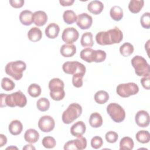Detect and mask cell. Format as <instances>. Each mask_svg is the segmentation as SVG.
I'll list each match as a JSON object with an SVG mask.
<instances>
[{
	"instance_id": "cell-1",
	"label": "cell",
	"mask_w": 150,
	"mask_h": 150,
	"mask_svg": "<svg viewBox=\"0 0 150 150\" xmlns=\"http://www.w3.org/2000/svg\"><path fill=\"white\" fill-rule=\"evenodd\" d=\"M123 39L122 31L117 26L107 31L98 32L96 36L97 43L102 46L120 43Z\"/></svg>"
},
{
	"instance_id": "cell-2",
	"label": "cell",
	"mask_w": 150,
	"mask_h": 150,
	"mask_svg": "<svg viewBox=\"0 0 150 150\" xmlns=\"http://www.w3.org/2000/svg\"><path fill=\"white\" fill-rule=\"evenodd\" d=\"M27 99L25 95L19 90L10 94H1V107H4L8 106L10 107H15L18 106L23 107L26 105Z\"/></svg>"
},
{
	"instance_id": "cell-3",
	"label": "cell",
	"mask_w": 150,
	"mask_h": 150,
	"mask_svg": "<svg viewBox=\"0 0 150 150\" xmlns=\"http://www.w3.org/2000/svg\"><path fill=\"white\" fill-rule=\"evenodd\" d=\"M80 58L87 63L103 62L106 59L107 54L102 50H93L87 47L83 49L80 53Z\"/></svg>"
},
{
	"instance_id": "cell-4",
	"label": "cell",
	"mask_w": 150,
	"mask_h": 150,
	"mask_svg": "<svg viewBox=\"0 0 150 150\" xmlns=\"http://www.w3.org/2000/svg\"><path fill=\"white\" fill-rule=\"evenodd\" d=\"M26 64L22 60L8 63L5 68V73L16 80H19L23 76V72L26 70Z\"/></svg>"
},
{
	"instance_id": "cell-5",
	"label": "cell",
	"mask_w": 150,
	"mask_h": 150,
	"mask_svg": "<svg viewBox=\"0 0 150 150\" xmlns=\"http://www.w3.org/2000/svg\"><path fill=\"white\" fill-rule=\"evenodd\" d=\"M64 86L63 81L59 78H54L50 80L49 83L50 96L53 100L60 101L64 97Z\"/></svg>"
},
{
	"instance_id": "cell-6",
	"label": "cell",
	"mask_w": 150,
	"mask_h": 150,
	"mask_svg": "<svg viewBox=\"0 0 150 150\" xmlns=\"http://www.w3.org/2000/svg\"><path fill=\"white\" fill-rule=\"evenodd\" d=\"M131 64L138 76H150V66L146 59L141 56H135L131 59Z\"/></svg>"
},
{
	"instance_id": "cell-7",
	"label": "cell",
	"mask_w": 150,
	"mask_h": 150,
	"mask_svg": "<svg viewBox=\"0 0 150 150\" xmlns=\"http://www.w3.org/2000/svg\"><path fill=\"white\" fill-rule=\"evenodd\" d=\"M82 113V107L77 103H71L62 114V119L64 124H69L79 118Z\"/></svg>"
},
{
	"instance_id": "cell-8",
	"label": "cell",
	"mask_w": 150,
	"mask_h": 150,
	"mask_svg": "<svg viewBox=\"0 0 150 150\" xmlns=\"http://www.w3.org/2000/svg\"><path fill=\"white\" fill-rule=\"evenodd\" d=\"M107 112L111 118L115 122H121L125 118V112L124 108L118 104L112 103L107 107Z\"/></svg>"
},
{
	"instance_id": "cell-9",
	"label": "cell",
	"mask_w": 150,
	"mask_h": 150,
	"mask_svg": "<svg viewBox=\"0 0 150 150\" xmlns=\"http://www.w3.org/2000/svg\"><path fill=\"white\" fill-rule=\"evenodd\" d=\"M139 87L135 83L120 84L117 87L116 92L121 97L126 98L137 94Z\"/></svg>"
},
{
	"instance_id": "cell-10",
	"label": "cell",
	"mask_w": 150,
	"mask_h": 150,
	"mask_svg": "<svg viewBox=\"0 0 150 150\" xmlns=\"http://www.w3.org/2000/svg\"><path fill=\"white\" fill-rule=\"evenodd\" d=\"M62 69L65 73L72 75L77 73L85 74L86 71L85 66L76 61L66 62L64 63L62 66Z\"/></svg>"
},
{
	"instance_id": "cell-11",
	"label": "cell",
	"mask_w": 150,
	"mask_h": 150,
	"mask_svg": "<svg viewBox=\"0 0 150 150\" xmlns=\"http://www.w3.org/2000/svg\"><path fill=\"white\" fill-rule=\"evenodd\" d=\"M79 36V33L77 29L73 27H71L64 29L62 33V39L66 44L71 45L78 39Z\"/></svg>"
},
{
	"instance_id": "cell-12",
	"label": "cell",
	"mask_w": 150,
	"mask_h": 150,
	"mask_svg": "<svg viewBox=\"0 0 150 150\" xmlns=\"http://www.w3.org/2000/svg\"><path fill=\"white\" fill-rule=\"evenodd\" d=\"M55 126L54 119L50 115H44L40 117L38 122L39 129L44 132L52 131Z\"/></svg>"
},
{
	"instance_id": "cell-13",
	"label": "cell",
	"mask_w": 150,
	"mask_h": 150,
	"mask_svg": "<svg viewBox=\"0 0 150 150\" xmlns=\"http://www.w3.org/2000/svg\"><path fill=\"white\" fill-rule=\"evenodd\" d=\"M76 23L81 29H88L92 25V17L86 13H80L77 16Z\"/></svg>"
},
{
	"instance_id": "cell-14",
	"label": "cell",
	"mask_w": 150,
	"mask_h": 150,
	"mask_svg": "<svg viewBox=\"0 0 150 150\" xmlns=\"http://www.w3.org/2000/svg\"><path fill=\"white\" fill-rule=\"evenodd\" d=\"M137 125L140 127H146L149 124V115L145 110L138 111L135 117Z\"/></svg>"
},
{
	"instance_id": "cell-15",
	"label": "cell",
	"mask_w": 150,
	"mask_h": 150,
	"mask_svg": "<svg viewBox=\"0 0 150 150\" xmlns=\"http://www.w3.org/2000/svg\"><path fill=\"white\" fill-rule=\"evenodd\" d=\"M86 127L84 122L79 121L75 122L70 128L71 135L76 137H81L86 132Z\"/></svg>"
},
{
	"instance_id": "cell-16",
	"label": "cell",
	"mask_w": 150,
	"mask_h": 150,
	"mask_svg": "<svg viewBox=\"0 0 150 150\" xmlns=\"http://www.w3.org/2000/svg\"><path fill=\"white\" fill-rule=\"evenodd\" d=\"M33 22L38 26H42L47 21V14L42 11H38L33 13Z\"/></svg>"
},
{
	"instance_id": "cell-17",
	"label": "cell",
	"mask_w": 150,
	"mask_h": 150,
	"mask_svg": "<svg viewBox=\"0 0 150 150\" xmlns=\"http://www.w3.org/2000/svg\"><path fill=\"white\" fill-rule=\"evenodd\" d=\"M104 9L103 4L100 1H92L87 5V9L90 12L94 15L100 14Z\"/></svg>"
},
{
	"instance_id": "cell-18",
	"label": "cell",
	"mask_w": 150,
	"mask_h": 150,
	"mask_svg": "<svg viewBox=\"0 0 150 150\" xmlns=\"http://www.w3.org/2000/svg\"><path fill=\"white\" fill-rule=\"evenodd\" d=\"M60 28L55 23H50L45 29V35L49 39H54L59 35Z\"/></svg>"
},
{
	"instance_id": "cell-19",
	"label": "cell",
	"mask_w": 150,
	"mask_h": 150,
	"mask_svg": "<svg viewBox=\"0 0 150 150\" xmlns=\"http://www.w3.org/2000/svg\"><path fill=\"white\" fill-rule=\"evenodd\" d=\"M61 54L65 57H72L76 53V47L74 45H63L60 49Z\"/></svg>"
},
{
	"instance_id": "cell-20",
	"label": "cell",
	"mask_w": 150,
	"mask_h": 150,
	"mask_svg": "<svg viewBox=\"0 0 150 150\" xmlns=\"http://www.w3.org/2000/svg\"><path fill=\"white\" fill-rule=\"evenodd\" d=\"M25 140L30 144L36 142L39 139V134L35 129H29L26 131L24 134Z\"/></svg>"
},
{
	"instance_id": "cell-21",
	"label": "cell",
	"mask_w": 150,
	"mask_h": 150,
	"mask_svg": "<svg viewBox=\"0 0 150 150\" xmlns=\"http://www.w3.org/2000/svg\"><path fill=\"white\" fill-rule=\"evenodd\" d=\"M9 132L13 135L20 134L23 129V125L19 120H15L12 121L8 127Z\"/></svg>"
},
{
	"instance_id": "cell-22",
	"label": "cell",
	"mask_w": 150,
	"mask_h": 150,
	"mask_svg": "<svg viewBox=\"0 0 150 150\" xmlns=\"http://www.w3.org/2000/svg\"><path fill=\"white\" fill-rule=\"evenodd\" d=\"M33 13L29 10L22 11L19 15V20L21 23L25 26L30 25L32 22Z\"/></svg>"
},
{
	"instance_id": "cell-23",
	"label": "cell",
	"mask_w": 150,
	"mask_h": 150,
	"mask_svg": "<svg viewBox=\"0 0 150 150\" xmlns=\"http://www.w3.org/2000/svg\"><path fill=\"white\" fill-rule=\"evenodd\" d=\"M28 37L30 41L33 42H36L42 39V32L39 28L37 27H32L28 31Z\"/></svg>"
},
{
	"instance_id": "cell-24",
	"label": "cell",
	"mask_w": 150,
	"mask_h": 150,
	"mask_svg": "<svg viewBox=\"0 0 150 150\" xmlns=\"http://www.w3.org/2000/svg\"><path fill=\"white\" fill-rule=\"evenodd\" d=\"M89 124L93 128H98L103 124V118L98 112L92 113L89 118Z\"/></svg>"
},
{
	"instance_id": "cell-25",
	"label": "cell",
	"mask_w": 150,
	"mask_h": 150,
	"mask_svg": "<svg viewBox=\"0 0 150 150\" xmlns=\"http://www.w3.org/2000/svg\"><path fill=\"white\" fill-rule=\"evenodd\" d=\"M144 5L143 0H131L128 4V9L132 13H137L142 9Z\"/></svg>"
},
{
	"instance_id": "cell-26",
	"label": "cell",
	"mask_w": 150,
	"mask_h": 150,
	"mask_svg": "<svg viewBox=\"0 0 150 150\" xmlns=\"http://www.w3.org/2000/svg\"><path fill=\"white\" fill-rule=\"evenodd\" d=\"M80 43L83 47H91L94 45L93 34L91 32H85L81 36Z\"/></svg>"
},
{
	"instance_id": "cell-27",
	"label": "cell",
	"mask_w": 150,
	"mask_h": 150,
	"mask_svg": "<svg viewBox=\"0 0 150 150\" xmlns=\"http://www.w3.org/2000/svg\"><path fill=\"white\" fill-rule=\"evenodd\" d=\"M110 15L113 20L120 21L123 17V11L120 6L115 5L110 9Z\"/></svg>"
},
{
	"instance_id": "cell-28",
	"label": "cell",
	"mask_w": 150,
	"mask_h": 150,
	"mask_svg": "<svg viewBox=\"0 0 150 150\" xmlns=\"http://www.w3.org/2000/svg\"><path fill=\"white\" fill-rule=\"evenodd\" d=\"M134 145L132 139L129 137H123L120 142V150H131Z\"/></svg>"
},
{
	"instance_id": "cell-29",
	"label": "cell",
	"mask_w": 150,
	"mask_h": 150,
	"mask_svg": "<svg viewBox=\"0 0 150 150\" xmlns=\"http://www.w3.org/2000/svg\"><path fill=\"white\" fill-rule=\"evenodd\" d=\"M109 99V94L104 90H100L96 92L94 95L95 101L99 104H105Z\"/></svg>"
},
{
	"instance_id": "cell-30",
	"label": "cell",
	"mask_w": 150,
	"mask_h": 150,
	"mask_svg": "<svg viewBox=\"0 0 150 150\" xmlns=\"http://www.w3.org/2000/svg\"><path fill=\"white\" fill-rule=\"evenodd\" d=\"M63 18L64 22L70 25L75 22L77 20V16L76 13L72 10H66L64 12L63 14Z\"/></svg>"
},
{
	"instance_id": "cell-31",
	"label": "cell",
	"mask_w": 150,
	"mask_h": 150,
	"mask_svg": "<svg viewBox=\"0 0 150 150\" xmlns=\"http://www.w3.org/2000/svg\"><path fill=\"white\" fill-rule=\"evenodd\" d=\"M134 46L128 42L124 43L120 47V52L124 57H128L132 54L134 52Z\"/></svg>"
},
{
	"instance_id": "cell-32",
	"label": "cell",
	"mask_w": 150,
	"mask_h": 150,
	"mask_svg": "<svg viewBox=\"0 0 150 150\" xmlns=\"http://www.w3.org/2000/svg\"><path fill=\"white\" fill-rule=\"evenodd\" d=\"M135 138L138 142L142 144H146L149 142L150 134L148 131L141 130L136 134Z\"/></svg>"
},
{
	"instance_id": "cell-33",
	"label": "cell",
	"mask_w": 150,
	"mask_h": 150,
	"mask_svg": "<svg viewBox=\"0 0 150 150\" xmlns=\"http://www.w3.org/2000/svg\"><path fill=\"white\" fill-rule=\"evenodd\" d=\"M36 106L39 111L44 112L49 110L50 107V102L47 98L42 97L37 101Z\"/></svg>"
},
{
	"instance_id": "cell-34",
	"label": "cell",
	"mask_w": 150,
	"mask_h": 150,
	"mask_svg": "<svg viewBox=\"0 0 150 150\" xmlns=\"http://www.w3.org/2000/svg\"><path fill=\"white\" fill-rule=\"evenodd\" d=\"M41 87L39 85L35 84V83H33L31 84L28 89V94L32 97H38V96H39L41 94Z\"/></svg>"
},
{
	"instance_id": "cell-35",
	"label": "cell",
	"mask_w": 150,
	"mask_h": 150,
	"mask_svg": "<svg viewBox=\"0 0 150 150\" xmlns=\"http://www.w3.org/2000/svg\"><path fill=\"white\" fill-rule=\"evenodd\" d=\"M1 87L5 91H11L15 88V83L9 78L4 77L1 80Z\"/></svg>"
},
{
	"instance_id": "cell-36",
	"label": "cell",
	"mask_w": 150,
	"mask_h": 150,
	"mask_svg": "<svg viewBox=\"0 0 150 150\" xmlns=\"http://www.w3.org/2000/svg\"><path fill=\"white\" fill-rule=\"evenodd\" d=\"M42 144L45 148L51 149L53 148L56 146V142L53 137L50 136H47L43 138Z\"/></svg>"
},
{
	"instance_id": "cell-37",
	"label": "cell",
	"mask_w": 150,
	"mask_h": 150,
	"mask_svg": "<svg viewBox=\"0 0 150 150\" xmlns=\"http://www.w3.org/2000/svg\"><path fill=\"white\" fill-rule=\"evenodd\" d=\"M85 74L81 73H77L73 75L72 84L77 88L81 87L83 86V78Z\"/></svg>"
},
{
	"instance_id": "cell-38",
	"label": "cell",
	"mask_w": 150,
	"mask_h": 150,
	"mask_svg": "<svg viewBox=\"0 0 150 150\" xmlns=\"http://www.w3.org/2000/svg\"><path fill=\"white\" fill-rule=\"evenodd\" d=\"M74 143L76 149L83 150L87 146V139L85 137H78L76 139H74Z\"/></svg>"
},
{
	"instance_id": "cell-39",
	"label": "cell",
	"mask_w": 150,
	"mask_h": 150,
	"mask_svg": "<svg viewBox=\"0 0 150 150\" xmlns=\"http://www.w3.org/2000/svg\"><path fill=\"white\" fill-rule=\"evenodd\" d=\"M141 26L145 29L150 28V13L145 12L141 17L140 19Z\"/></svg>"
},
{
	"instance_id": "cell-40",
	"label": "cell",
	"mask_w": 150,
	"mask_h": 150,
	"mask_svg": "<svg viewBox=\"0 0 150 150\" xmlns=\"http://www.w3.org/2000/svg\"><path fill=\"white\" fill-rule=\"evenodd\" d=\"M105 138L108 142L112 144L115 143L117 141L118 135L117 132L112 131H110L105 134Z\"/></svg>"
},
{
	"instance_id": "cell-41",
	"label": "cell",
	"mask_w": 150,
	"mask_h": 150,
	"mask_svg": "<svg viewBox=\"0 0 150 150\" xmlns=\"http://www.w3.org/2000/svg\"><path fill=\"white\" fill-rule=\"evenodd\" d=\"M103 144V141L99 136H95L93 137L91 140V146L94 149H99L102 146Z\"/></svg>"
},
{
	"instance_id": "cell-42",
	"label": "cell",
	"mask_w": 150,
	"mask_h": 150,
	"mask_svg": "<svg viewBox=\"0 0 150 150\" xmlns=\"http://www.w3.org/2000/svg\"><path fill=\"white\" fill-rule=\"evenodd\" d=\"M25 3L24 0H10L9 4L10 5L15 8H21Z\"/></svg>"
},
{
	"instance_id": "cell-43",
	"label": "cell",
	"mask_w": 150,
	"mask_h": 150,
	"mask_svg": "<svg viewBox=\"0 0 150 150\" xmlns=\"http://www.w3.org/2000/svg\"><path fill=\"white\" fill-rule=\"evenodd\" d=\"M141 83L142 87L146 90H149V84H150V78L149 76L143 77L141 79Z\"/></svg>"
},
{
	"instance_id": "cell-44",
	"label": "cell",
	"mask_w": 150,
	"mask_h": 150,
	"mask_svg": "<svg viewBox=\"0 0 150 150\" xmlns=\"http://www.w3.org/2000/svg\"><path fill=\"white\" fill-rule=\"evenodd\" d=\"M64 149H72V150H76L75 147V145L74 143V139L69 141L67 142L64 145Z\"/></svg>"
},
{
	"instance_id": "cell-45",
	"label": "cell",
	"mask_w": 150,
	"mask_h": 150,
	"mask_svg": "<svg viewBox=\"0 0 150 150\" xmlns=\"http://www.w3.org/2000/svg\"><path fill=\"white\" fill-rule=\"evenodd\" d=\"M74 0H60L59 2L63 6H71L74 3Z\"/></svg>"
},
{
	"instance_id": "cell-46",
	"label": "cell",
	"mask_w": 150,
	"mask_h": 150,
	"mask_svg": "<svg viewBox=\"0 0 150 150\" xmlns=\"http://www.w3.org/2000/svg\"><path fill=\"white\" fill-rule=\"evenodd\" d=\"M7 142V138L4 134H0V147L5 145Z\"/></svg>"
},
{
	"instance_id": "cell-47",
	"label": "cell",
	"mask_w": 150,
	"mask_h": 150,
	"mask_svg": "<svg viewBox=\"0 0 150 150\" xmlns=\"http://www.w3.org/2000/svg\"><path fill=\"white\" fill-rule=\"evenodd\" d=\"M23 149H35V147L30 144L26 145L24 147H23Z\"/></svg>"
},
{
	"instance_id": "cell-48",
	"label": "cell",
	"mask_w": 150,
	"mask_h": 150,
	"mask_svg": "<svg viewBox=\"0 0 150 150\" xmlns=\"http://www.w3.org/2000/svg\"><path fill=\"white\" fill-rule=\"evenodd\" d=\"M11 148H16V149H18L16 147H13V146H11V147H8L7 148H6V149H11Z\"/></svg>"
}]
</instances>
